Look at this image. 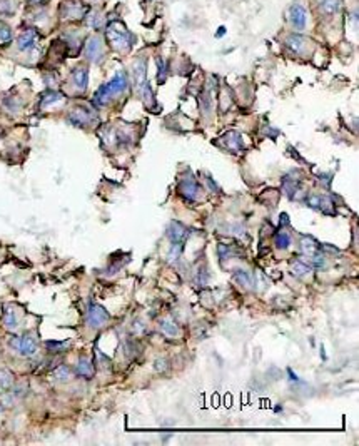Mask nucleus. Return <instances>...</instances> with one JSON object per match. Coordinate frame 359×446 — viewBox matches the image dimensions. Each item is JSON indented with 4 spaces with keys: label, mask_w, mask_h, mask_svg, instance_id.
I'll list each match as a JSON object with an SVG mask.
<instances>
[{
    "label": "nucleus",
    "mask_w": 359,
    "mask_h": 446,
    "mask_svg": "<svg viewBox=\"0 0 359 446\" xmlns=\"http://www.w3.org/2000/svg\"><path fill=\"white\" fill-rule=\"evenodd\" d=\"M157 66H159L157 79H159V82H164V79H165V62H164V60H161V59H157Z\"/></svg>",
    "instance_id": "obj_32"
},
{
    "label": "nucleus",
    "mask_w": 359,
    "mask_h": 446,
    "mask_svg": "<svg viewBox=\"0 0 359 446\" xmlns=\"http://www.w3.org/2000/svg\"><path fill=\"white\" fill-rule=\"evenodd\" d=\"M10 345H12L14 349L17 351L18 354H22V356H32V354H35V351H37L35 339H33L32 336H29V334L14 338Z\"/></svg>",
    "instance_id": "obj_4"
},
{
    "label": "nucleus",
    "mask_w": 359,
    "mask_h": 446,
    "mask_svg": "<svg viewBox=\"0 0 359 446\" xmlns=\"http://www.w3.org/2000/svg\"><path fill=\"white\" fill-rule=\"evenodd\" d=\"M107 40L119 52L131 50L132 44H134V37L131 35V32L124 27V24H120L117 20L111 22L107 25Z\"/></svg>",
    "instance_id": "obj_1"
},
{
    "label": "nucleus",
    "mask_w": 359,
    "mask_h": 446,
    "mask_svg": "<svg viewBox=\"0 0 359 446\" xmlns=\"http://www.w3.org/2000/svg\"><path fill=\"white\" fill-rule=\"evenodd\" d=\"M59 100H62V96H60L59 92H49L42 99V107H47V105L55 104V102H59Z\"/></svg>",
    "instance_id": "obj_30"
},
{
    "label": "nucleus",
    "mask_w": 359,
    "mask_h": 446,
    "mask_svg": "<svg viewBox=\"0 0 359 446\" xmlns=\"http://www.w3.org/2000/svg\"><path fill=\"white\" fill-rule=\"evenodd\" d=\"M69 346V343H47V347H57V349H60V347H67Z\"/></svg>",
    "instance_id": "obj_34"
},
{
    "label": "nucleus",
    "mask_w": 359,
    "mask_h": 446,
    "mask_svg": "<svg viewBox=\"0 0 359 446\" xmlns=\"http://www.w3.org/2000/svg\"><path fill=\"white\" fill-rule=\"evenodd\" d=\"M177 189H179L180 196H184V198L189 199V201H194L199 194V186H197V182H196L192 176L184 177V179L179 182V187Z\"/></svg>",
    "instance_id": "obj_10"
},
{
    "label": "nucleus",
    "mask_w": 359,
    "mask_h": 446,
    "mask_svg": "<svg viewBox=\"0 0 359 446\" xmlns=\"http://www.w3.org/2000/svg\"><path fill=\"white\" fill-rule=\"evenodd\" d=\"M234 279H236L241 286H245V288H249V286L252 284V276L249 273H245V271H237Z\"/></svg>",
    "instance_id": "obj_26"
},
{
    "label": "nucleus",
    "mask_w": 359,
    "mask_h": 446,
    "mask_svg": "<svg viewBox=\"0 0 359 446\" xmlns=\"http://www.w3.org/2000/svg\"><path fill=\"white\" fill-rule=\"evenodd\" d=\"M10 40H12V29L3 22H0V45L10 44Z\"/></svg>",
    "instance_id": "obj_25"
},
{
    "label": "nucleus",
    "mask_w": 359,
    "mask_h": 446,
    "mask_svg": "<svg viewBox=\"0 0 359 446\" xmlns=\"http://www.w3.org/2000/svg\"><path fill=\"white\" fill-rule=\"evenodd\" d=\"M72 84L77 90H85L87 84H89V72H87L85 67L79 66L72 70Z\"/></svg>",
    "instance_id": "obj_15"
},
{
    "label": "nucleus",
    "mask_w": 359,
    "mask_h": 446,
    "mask_svg": "<svg viewBox=\"0 0 359 446\" xmlns=\"http://www.w3.org/2000/svg\"><path fill=\"white\" fill-rule=\"evenodd\" d=\"M75 373L79 374V376L82 378H92L94 374V364L90 360H87V358H81L77 363V366H75Z\"/></svg>",
    "instance_id": "obj_17"
},
{
    "label": "nucleus",
    "mask_w": 359,
    "mask_h": 446,
    "mask_svg": "<svg viewBox=\"0 0 359 446\" xmlns=\"http://www.w3.org/2000/svg\"><path fill=\"white\" fill-rule=\"evenodd\" d=\"M69 120L74 126H79V127L87 126V124H90L94 120V112L87 107H77L70 112Z\"/></svg>",
    "instance_id": "obj_9"
},
{
    "label": "nucleus",
    "mask_w": 359,
    "mask_h": 446,
    "mask_svg": "<svg viewBox=\"0 0 359 446\" xmlns=\"http://www.w3.org/2000/svg\"><path fill=\"white\" fill-rule=\"evenodd\" d=\"M54 378L57 381H69L70 380V369L67 366H59L54 371Z\"/></svg>",
    "instance_id": "obj_27"
},
{
    "label": "nucleus",
    "mask_w": 359,
    "mask_h": 446,
    "mask_svg": "<svg viewBox=\"0 0 359 446\" xmlns=\"http://www.w3.org/2000/svg\"><path fill=\"white\" fill-rule=\"evenodd\" d=\"M161 330H162L164 334L171 336V338H174V336L179 334V326L176 324V321L169 319V317H167V319H162L161 321Z\"/></svg>",
    "instance_id": "obj_22"
},
{
    "label": "nucleus",
    "mask_w": 359,
    "mask_h": 446,
    "mask_svg": "<svg viewBox=\"0 0 359 446\" xmlns=\"http://www.w3.org/2000/svg\"><path fill=\"white\" fill-rule=\"evenodd\" d=\"M212 97H214V90H212V84L207 85V89L204 90L202 94V99H201V105H202V111L206 114H209L212 111Z\"/></svg>",
    "instance_id": "obj_20"
},
{
    "label": "nucleus",
    "mask_w": 359,
    "mask_h": 446,
    "mask_svg": "<svg viewBox=\"0 0 359 446\" xmlns=\"http://www.w3.org/2000/svg\"><path fill=\"white\" fill-rule=\"evenodd\" d=\"M84 5L79 3L77 0H65L60 5V17L69 18V20H75V18L84 17Z\"/></svg>",
    "instance_id": "obj_6"
},
{
    "label": "nucleus",
    "mask_w": 359,
    "mask_h": 446,
    "mask_svg": "<svg viewBox=\"0 0 359 446\" xmlns=\"http://www.w3.org/2000/svg\"><path fill=\"white\" fill-rule=\"evenodd\" d=\"M291 273H293L294 276H297V278H302V276L311 273V267H309L306 263H302L301 259H297L291 264Z\"/></svg>",
    "instance_id": "obj_23"
},
{
    "label": "nucleus",
    "mask_w": 359,
    "mask_h": 446,
    "mask_svg": "<svg viewBox=\"0 0 359 446\" xmlns=\"http://www.w3.org/2000/svg\"><path fill=\"white\" fill-rule=\"evenodd\" d=\"M109 321V313L99 304H90L87 311V324L90 328H102Z\"/></svg>",
    "instance_id": "obj_5"
},
{
    "label": "nucleus",
    "mask_w": 359,
    "mask_h": 446,
    "mask_svg": "<svg viewBox=\"0 0 359 446\" xmlns=\"http://www.w3.org/2000/svg\"><path fill=\"white\" fill-rule=\"evenodd\" d=\"M308 206H311L312 209L323 211L326 214H334V204L326 196H311L308 199Z\"/></svg>",
    "instance_id": "obj_11"
},
{
    "label": "nucleus",
    "mask_w": 359,
    "mask_h": 446,
    "mask_svg": "<svg viewBox=\"0 0 359 446\" xmlns=\"http://www.w3.org/2000/svg\"><path fill=\"white\" fill-rule=\"evenodd\" d=\"M301 249L304 256H314L321 252V246L317 244L312 237H304V239L301 241Z\"/></svg>",
    "instance_id": "obj_18"
},
{
    "label": "nucleus",
    "mask_w": 359,
    "mask_h": 446,
    "mask_svg": "<svg viewBox=\"0 0 359 446\" xmlns=\"http://www.w3.org/2000/svg\"><path fill=\"white\" fill-rule=\"evenodd\" d=\"M187 229L180 222H171L167 228V236L174 244H182L187 239Z\"/></svg>",
    "instance_id": "obj_12"
},
{
    "label": "nucleus",
    "mask_w": 359,
    "mask_h": 446,
    "mask_svg": "<svg viewBox=\"0 0 359 446\" xmlns=\"http://www.w3.org/2000/svg\"><path fill=\"white\" fill-rule=\"evenodd\" d=\"M17 324H18L17 313H15L12 308H7L5 313H3V326H5L7 330H15Z\"/></svg>",
    "instance_id": "obj_21"
},
{
    "label": "nucleus",
    "mask_w": 359,
    "mask_h": 446,
    "mask_svg": "<svg viewBox=\"0 0 359 446\" xmlns=\"http://www.w3.org/2000/svg\"><path fill=\"white\" fill-rule=\"evenodd\" d=\"M134 82H135V90L144 97L147 105L152 104V96H150V87L147 84V77H146V60L139 59L134 64Z\"/></svg>",
    "instance_id": "obj_3"
},
{
    "label": "nucleus",
    "mask_w": 359,
    "mask_h": 446,
    "mask_svg": "<svg viewBox=\"0 0 359 446\" xmlns=\"http://www.w3.org/2000/svg\"><path fill=\"white\" fill-rule=\"evenodd\" d=\"M286 45L294 52V54L302 55V54H306V52H308L309 42H308V39H306V37L294 35V33H293V35H289L286 39Z\"/></svg>",
    "instance_id": "obj_14"
},
{
    "label": "nucleus",
    "mask_w": 359,
    "mask_h": 446,
    "mask_svg": "<svg viewBox=\"0 0 359 446\" xmlns=\"http://www.w3.org/2000/svg\"><path fill=\"white\" fill-rule=\"evenodd\" d=\"M126 89H127V75L124 72H117L112 81H109L107 84L102 85L100 89L97 90L96 97H94V102H96L97 105H105L112 97L124 92Z\"/></svg>",
    "instance_id": "obj_2"
},
{
    "label": "nucleus",
    "mask_w": 359,
    "mask_h": 446,
    "mask_svg": "<svg viewBox=\"0 0 359 446\" xmlns=\"http://www.w3.org/2000/svg\"><path fill=\"white\" fill-rule=\"evenodd\" d=\"M222 139H224L226 147H229V149H232V150H239L241 147H243V137H241L237 132H229V134H226Z\"/></svg>",
    "instance_id": "obj_19"
},
{
    "label": "nucleus",
    "mask_w": 359,
    "mask_h": 446,
    "mask_svg": "<svg viewBox=\"0 0 359 446\" xmlns=\"http://www.w3.org/2000/svg\"><path fill=\"white\" fill-rule=\"evenodd\" d=\"M35 42H37L35 29H27V30H24V32L20 33V37H18L17 47H18V50L27 52V50H30V49L33 47V45H35Z\"/></svg>",
    "instance_id": "obj_13"
},
{
    "label": "nucleus",
    "mask_w": 359,
    "mask_h": 446,
    "mask_svg": "<svg viewBox=\"0 0 359 446\" xmlns=\"http://www.w3.org/2000/svg\"><path fill=\"white\" fill-rule=\"evenodd\" d=\"M165 364H167V361L165 360H162V361L159 360V361H156V369L157 371H164V369H167V366Z\"/></svg>",
    "instance_id": "obj_33"
},
{
    "label": "nucleus",
    "mask_w": 359,
    "mask_h": 446,
    "mask_svg": "<svg viewBox=\"0 0 359 446\" xmlns=\"http://www.w3.org/2000/svg\"><path fill=\"white\" fill-rule=\"evenodd\" d=\"M12 374H10L9 371H5V369H0V386L2 388H10L12 386Z\"/></svg>",
    "instance_id": "obj_29"
},
{
    "label": "nucleus",
    "mask_w": 359,
    "mask_h": 446,
    "mask_svg": "<svg viewBox=\"0 0 359 446\" xmlns=\"http://www.w3.org/2000/svg\"><path fill=\"white\" fill-rule=\"evenodd\" d=\"M85 57L90 62H100L104 57V45L99 37H90L85 44Z\"/></svg>",
    "instance_id": "obj_8"
},
{
    "label": "nucleus",
    "mask_w": 359,
    "mask_h": 446,
    "mask_svg": "<svg viewBox=\"0 0 359 446\" xmlns=\"http://www.w3.org/2000/svg\"><path fill=\"white\" fill-rule=\"evenodd\" d=\"M14 10H15V2H14V0H0V14L12 15Z\"/></svg>",
    "instance_id": "obj_28"
},
{
    "label": "nucleus",
    "mask_w": 359,
    "mask_h": 446,
    "mask_svg": "<svg viewBox=\"0 0 359 446\" xmlns=\"http://www.w3.org/2000/svg\"><path fill=\"white\" fill-rule=\"evenodd\" d=\"M287 18H289V24L293 25V29L296 30H304L306 29V9L301 3H293L287 12Z\"/></svg>",
    "instance_id": "obj_7"
},
{
    "label": "nucleus",
    "mask_w": 359,
    "mask_h": 446,
    "mask_svg": "<svg viewBox=\"0 0 359 446\" xmlns=\"http://www.w3.org/2000/svg\"><path fill=\"white\" fill-rule=\"evenodd\" d=\"M30 2H33V3H39V2H42V0H30Z\"/></svg>",
    "instance_id": "obj_35"
},
{
    "label": "nucleus",
    "mask_w": 359,
    "mask_h": 446,
    "mask_svg": "<svg viewBox=\"0 0 359 446\" xmlns=\"http://www.w3.org/2000/svg\"><path fill=\"white\" fill-rule=\"evenodd\" d=\"M339 0H319V12L324 17H332L334 14L339 12Z\"/></svg>",
    "instance_id": "obj_16"
},
{
    "label": "nucleus",
    "mask_w": 359,
    "mask_h": 446,
    "mask_svg": "<svg viewBox=\"0 0 359 446\" xmlns=\"http://www.w3.org/2000/svg\"><path fill=\"white\" fill-rule=\"evenodd\" d=\"M289 244H291V236L286 231H279V232L276 234V246H277L279 249H287Z\"/></svg>",
    "instance_id": "obj_24"
},
{
    "label": "nucleus",
    "mask_w": 359,
    "mask_h": 446,
    "mask_svg": "<svg viewBox=\"0 0 359 446\" xmlns=\"http://www.w3.org/2000/svg\"><path fill=\"white\" fill-rule=\"evenodd\" d=\"M100 17L97 14H89L87 15V24H89V27H94V29H97L100 25Z\"/></svg>",
    "instance_id": "obj_31"
}]
</instances>
